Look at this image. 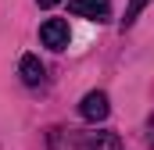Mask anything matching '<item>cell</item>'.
I'll use <instances>...</instances> for the list:
<instances>
[{"instance_id":"obj_1","label":"cell","mask_w":154,"mask_h":150,"mask_svg":"<svg viewBox=\"0 0 154 150\" xmlns=\"http://www.w3.org/2000/svg\"><path fill=\"white\" fill-rule=\"evenodd\" d=\"M68 11L75 18H90V22H108L111 18V0H72Z\"/></svg>"},{"instance_id":"obj_2","label":"cell","mask_w":154,"mask_h":150,"mask_svg":"<svg viewBox=\"0 0 154 150\" xmlns=\"http://www.w3.org/2000/svg\"><path fill=\"white\" fill-rule=\"evenodd\" d=\"M39 39H43V46H50V50H65V46H68V22L47 18V22L39 25Z\"/></svg>"},{"instance_id":"obj_3","label":"cell","mask_w":154,"mask_h":150,"mask_svg":"<svg viewBox=\"0 0 154 150\" xmlns=\"http://www.w3.org/2000/svg\"><path fill=\"white\" fill-rule=\"evenodd\" d=\"M108 93H100V89H93V93H86L82 97V104H79V114L86 118V122H104L108 118Z\"/></svg>"},{"instance_id":"obj_4","label":"cell","mask_w":154,"mask_h":150,"mask_svg":"<svg viewBox=\"0 0 154 150\" xmlns=\"http://www.w3.org/2000/svg\"><path fill=\"white\" fill-rule=\"evenodd\" d=\"M18 72H22V82H25V86H39V82H43V64H39L36 54H25V57L18 61Z\"/></svg>"},{"instance_id":"obj_5","label":"cell","mask_w":154,"mask_h":150,"mask_svg":"<svg viewBox=\"0 0 154 150\" xmlns=\"http://www.w3.org/2000/svg\"><path fill=\"white\" fill-rule=\"evenodd\" d=\"M90 150H122V143L111 132H97V136H90Z\"/></svg>"},{"instance_id":"obj_6","label":"cell","mask_w":154,"mask_h":150,"mask_svg":"<svg viewBox=\"0 0 154 150\" xmlns=\"http://www.w3.org/2000/svg\"><path fill=\"white\" fill-rule=\"evenodd\" d=\"M147 4H151V0H129V7H125V18H122V25L129 29V25L136 22V14H140V11H143Z\"/></svg>"},{"instance_id":"obj_7","label":"cell","mask_w":154,"mask_h":150,"mask_svg":"<svg viewBox=\"0 0 154 150\" xmlns=\"http://www.w3.org/2000/svg\"><path fill=\"white\" fill-rule=\"evenodd\" d=\"M39 7H54V4H61V0H36Z\"/></svg>"}]
</instances>
